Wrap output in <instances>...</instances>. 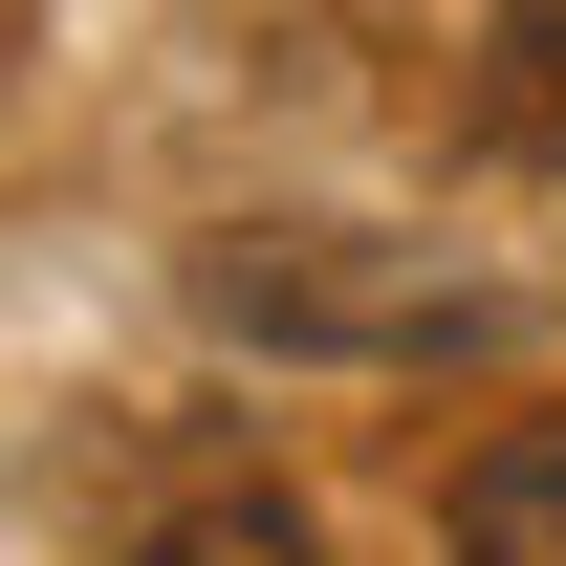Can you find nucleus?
Segmentation results:
<instances>
[{
  "mask_svg": "<svg viewBox=\"0 0 566 566\" xmlns=\"http://www.w3.org/2000/svg\"><path fill=\"white\" fill-rule=\"evenodd\" d=\"M197 327H240V349H436V327H458V283H436V240L240 218V240H197Z\"/></svg>",
  "mask_w": 566,
  "mask_h": 566,
  "instance_id": "nucleus-1",
  "label": "nucleus"
},
{
  "mask_svg": "<svg viewBox=\"0 0 566 566\" xmlns=\"http://www.w3.org/2000/svg\"><path fill=\"white\" fill-rule=\"evenodd\" d=\"M458 566H566V415L458 458Z\"/></svg>",
  "mask_w": 566,
  "mask_h": 566,
  "instance_id": "nucleus-2",
  "label": "nucleus"
},
{
  "mask_svg": "<svg viewBox=\"0 0 566 566\" xmlns=\"http://www.w3.org/2000/svg\"><path fill=\"white\" fill-rule=\"evenodd\" d=\"M480 153L566 175V0H501V44H480Z\"/></svg>",
  "mask_w": 566,
  "mask_h": 566,
  "instance_id": "nucleus-3",
  "label": "nucleus"
},
{
  "mask_svg": "<svg viewBox=\"0 0 566 566\" xmlns=\"http://www.w3.org/2000/svg\"><path fill=\"white\" fill-rule=\"evenodd\" d=\"M132 566H305V523H283V501H197V523H153Z\"/></svg>",
  "mask_w": 566,
  "mask_h": 566,
  "instance_id": "nucleus-4",
  "label": "nucleus"
}]
</instances>
